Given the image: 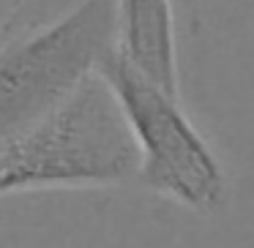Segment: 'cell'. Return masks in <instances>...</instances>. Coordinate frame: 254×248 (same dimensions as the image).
<instances>
[{
    "instance_id": "1",
    "label": "cell",
    "mask_w": 254,
    "mask_h": 248,
    "mask_svg": "<svg viewBox=\"0 0 254 248\" xmlns=\"http://www.w3.org/2000/svg\"><path fill=\"white\" fill-rule=\"evenodd\" d=\"M139 153L112 90L90 71L74 93L0 155V197L137 177Z\"/></svg>"
},
{
    "instance_id": "2",
    "label": "cell",
    "mask_w": 254,
    "mask_h": 248,
    "mask_svg": "<svg viewBox=\"0 0 254 248\" xmlns=\"http://www.w3.org/2000/svg\"><path fill=\"white\" fill-rule=\"evenodd\" d=\"M112 47L115 0H82L0 47V155L52 115Z\"/></svg>"
},
{
    "instance_id": "3",
    "label": "cell",
    "mask_w": 254,
    "mask_h": 248,
    "mask_svg": "<svg viewBox=\"0 0 254 248\" xmlns=\"http://www.w3.org/2000/svg\"><path fill=\"white\" fill-rule=\"evenodd\" d=\"M96 74L112 90L128 123L139 153V180L199 213L221 207L227 197L224 175L208 145L183 115L181 99L156 88L118 55L115 47L104 52Z\"/></svg>"
},
{
    "instance_id": "4",
    "label": "cell",
    "mask_w": 254,
    "mask_h": 248,
    "mask_svg": "<svg viewBox=\"0 0 254 248\" xmlns=\"http://www.w3.org/2000/svg\"><path fill=\"white\" fill-rule=\"evenodd\" d=\"M115 52L167 96H178L170 0H115Z\"/></svg>"
}]
</instances>
